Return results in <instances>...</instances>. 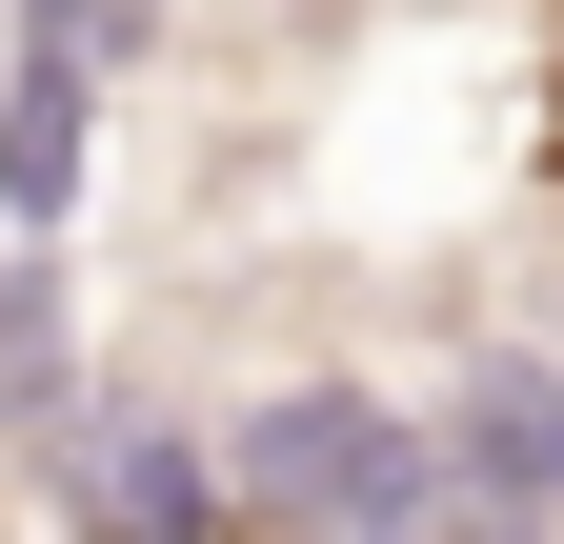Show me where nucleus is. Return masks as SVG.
I'll return each instance as SVG.
<instances>
[{"label": "nucleus", "mask_w": 564, "mask_h": 544, "mask_svg": "<svg viewBox=\"0 0 564 544\" xmlns=\"http://www.w3.org/2000/svg\"><path fill=\"white\" fill-rule=\"evenodd\" d=\"M423 485H444V424H403L383 383H282L223 424V524H262V544H364Z\"/></svg>", "instance_id": "obj_1"}, {"label": "nucleus", "mask_w": 564, "mask_h": 544, "mask_svg": "<svg viewBox=\"0 0 564 544\" xmlns=\"http://www.w3.org/2000/svg\"><path fill=\"white\" fill-rule=\"evenodd\" d=\"M61 504H82V544H223V444L182 403H82L61 424Z\"/></svg>", "instance_id": "obj_2"}, {"label": "nucleus", "mask_w": 564, "mask_h": 544, "mask_svg": "<svg viewBox=\"0 0 564 544\" xmlns=\"http://www.w3.org/2000/svg\"><path fill=\"white\" fill-rule=\"evenodd\" d=\"M82 142H101V61L21 21V81H0V222L61 242V202H82Z\"/></svg>", "instance_id": "obj_3"}, {"label": "nucleus", "mask_w": 564, "mask_h": 544, "mask_svg": "<svg viewBox=\"0 0 564 544\" xmlns=\"http://www.w3.org/2000/svg\"><path fill=\"white\" fill-rule=\"evenodd\" d=\"M0 424H21V444L82 424V403H61V283H41V262H0Z\"/></svg>", "instance_id": "obj_4"}, {"label": "nucleus", "mask_w": 564, "mask_h": 544, "mask_svg": "<svg viewBox=\"0 0 564 544\" xmlns=\"http://www.w3.org/2000/svg\"><path fill=\"white\" fill-rule=\"evenodd\" d=\"M21 21H41V41H82V61H121V41H141V0H21Z\"/></svg>", "instance_id": "obj_5"}, {"label": "nucleus", "mask_w": 564, "mask_h": 544, "mask_svg": "<svg viewBox=\"0 0 564 544\" xmlns=\"http://www.w3.org/2000/svg\"><path fill=\"white\" fill-rule=\"evenodd\" d=\"M544 182H564V41H544Z\"/></svg>", "instance_id": "obj_6"}]
</instances>
